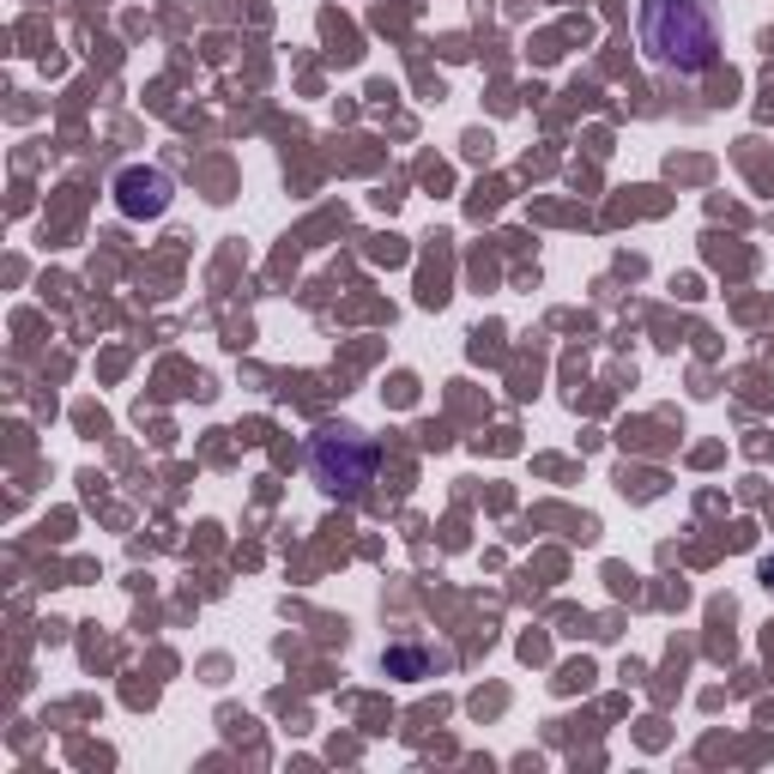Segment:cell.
Here are the masks:
<instances>
[{
	"mask_svg": "<svg viewBox=\"0 0 774 774\" xmlns=\"http://www.w3.org/2000/svg\"><path fill=\"white\" fill-rule=\"evenodd\" d=\"M763 576H768V587H774V557H768V563H763Z\"/></svg>",
	"mask_w": 774,
	"mask_h": 774,
	"instance_id": "5b68a950",
	"label": "cell"
},
{
	"mask_svg": "<svg viewBox=\"0 0 774 774\" xmlns=\"http://www.w3.org/2000/svg\"><path fill=\"white\" fill-rule=\"evenodd\" d=\"M387 671H406L411 678V671H423V654L418 647H394V654H387Z\"/></svg>",
	"mask_w": 774,
	"mask_h": 774,
	"instance_id": "277c9868",
	"label": "cell"
},
{
	"mask_svg": "<svg viewBox=\"0 0 774 774\" xmlns=\"http://www.w3.org/2000/svg\"><path fill=\"white\" fill-rule=\"evenodd\" d=\"M376 442L369 436H352V430H321L309 442V466H315V484L327 496H364V484L376 479Z\"/></svg>",
	"mask_w": 774,
	"mask_h": 774,
	"instance_id": "7a4b0ae2",
	"label": "cell"
},
{
	"mask_svg": "<svg viewBox=\"0 0 774 774\" xmlns=\"http://www.w3.org/2000/svg\"><path fill=\"white\" fill-rule=\"evenodd\" d=\"M116 200H121V212H128V218H158V212L170 206V182L158 176V170H121Z\"/></svg>",
	"mask_w": 774,
	"mask_h": 774,
	"instance_id": "3957f363",
	"label": "cell"
},
{
	"mask_svg": "<svg viewBox=\"0 0 774 774\" xmlns=\"http://www.w3.org/2000/svg\"><path fill=\"white\" fill-rule=\"evenodd\" d=\"M642 49L666 73H708L720 61L714 0H642Z\"/></svg>",
	"mask_w": 774,
	"mask_h": 774,
	"instance_id": "6da1fadb",
	"label": "cell"
}]
</instances>
